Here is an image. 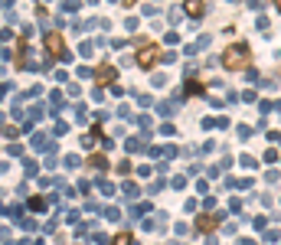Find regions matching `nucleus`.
<instances>
[{"label":"nucleus","mask_w":281,"mask_h":245,"mask_svg":"<svg viewBox=\"0 0 281 245\" xmlns=\"http://www.w3.org/2000/svg\"><path fill=\"white\" fill-rule=\"evenodd\" d=\"M252 62V56H249V46L245 43H236V46H229L222 53V66L226 69H245Z\"/></svg>","instance_id":"f257e3e1"},{"label":"nucleus","mask_w":281,"mask_h":245,"mask_svg":"<svg viewBox=\"0 0 281 245\" xmlns=\"http://www.w3.org/2000/svg\"><path fill=\"white\" fill-rule=\"evenodd\" d=\"M46 49H49L52 56H63L66 53V43H63V33H59V30H52L49 36H46Z\"/></svg>","instance_id":"f03ea898"},{"label":"nucleus","mask_w":281,"mask_h":245,"mask_svg":"<svg viewBox=\"0 0 281 245\" xmlns=\"http://www.w3.org/2000/svg\"><path fill=\"white\" fill-rule=\"evenodd\" d=\"M115 66H98L95 69V82H101V85H108V82H115Z\"/></svg>","instance_id":"7ed1b4c3"},{"label":"nucleus","mask_w":281,"mask_h":245,"mask_svg":"<svg viewBox=\"0 0 281 245\" xmlns=\"http://www.w3.org/2000/svg\"><path fill=\"white\" fill-rule=\"evenodd\" d=\"M138 62L144 69H150L157 62V46H147V49H141V56H138Z\"/></svg>","instance_id":"20e7f679"},{"label":"nucleus","mask_w":281,"mask_h":245,"mask_svg":"<svg viewBox=\"0 0 281 245\" xmlns=\"http://www.w3.org/2000/svg\"><path fill=\"white\" fill-rule=\"evenodd\" d=\"M216 216H200V219H196V229H200V232H209V229H216Z\"/></svg>","instance_id":"39448f33"},{"label":"nucleus","mask_w":281,"mask_h":245,"mask_svg":"<svg viewBox=\"0 0 281 245\" xmlns=\"http://www.w3.org/2000/svg\"><path fill=\"white\" fill-rule=\"evenodd\" d=\"M187 13H190V17H196V13H203V4H190V7H187Z\"/></svg>","instance_id":"423d86ee"},{"label":"nucleus","mask_w":281,"mask_h":245,"mask_svg":"<svg viewBox=\"0 0 281 245\" xmlns=\"http://www.w3.org/2000/svg\"><path fill=\"white\" fill-rule=\"evenodd\" d=\"M115 245H131V235H128V232H121L118 239H115Z\"/></svg>","instance_id":"0eeeda50"}]
</instances>
